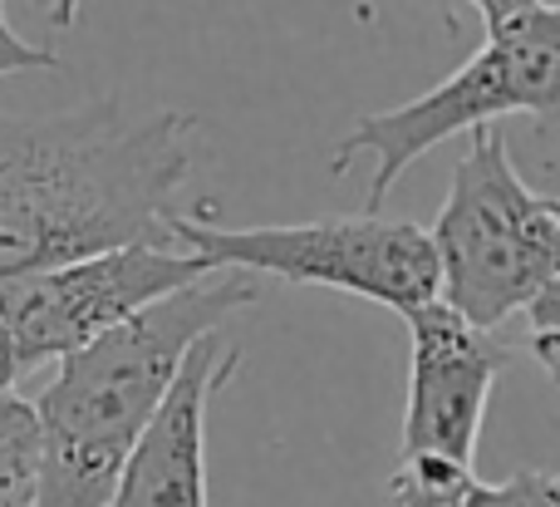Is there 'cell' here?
<instances>
[{"instance_id": "cell-1", "label": "cell", "mask_w": 560, "mask_h": 507, "mask_svg": "<svg viewBox=\"0 0 560 507\" xmlns=\"http://www.w3.org/2000/svg\"><path fill=\"white\" fill-rule=\"evenodd\" d=\"M192 128L177 108L128 118L118 99L35 124L0 114V286L104 246H183L173 217Z\"/></svg>"}, {"instance_id": "cell-2", "label": "cell", "mask_w": 560, "mask_h": 507, "mask_svg": "<svg viewBox=\"0 0 560 507\" xmlns=\"http://www.w3.org/2000/svg\"><path fill=\"white\" fill-rule=\"evenodd\" d=\"M261 301L246 266H217L192 286L153 301L65 355L55 380L35 394L39 414V507H108L128 459L163 414L197 341L217 335L236 311Z\"/></svg>"}, {"instance_id": "cell-3", "label": "cell", "mask_w": 560, "mask_h": 507, "mask_svg": "<svg viewBox=\"0 0 560 507\" xmlns=\"http://www.w3.org/2000/svg\"><path fill=\"white\" fill-rule=\"evenodd\" d=\"M506 114H560V5H541L487 30V45L453 69L443 84L398 108L364 114L329 153V173L345 177L359 158H374L364 207H384L394 183L457 134L487 128Z\"/></svg>"}, {"instance_id": "cell-4", "label": "cell", "mask_w": 560, "mask_h": 507, "mask_svg": "<svg viewBox=\"0 0 560 507\" xmlns=\"http://www.w3.org/2000/svg\"><path fill=\"white\" fill-rule=\"evenodd\" d=\"M173 232L217 266H246L285 286H325L394 315H413L443 296V256L433 232L408 217H384L378 207H364L354 217L226 227L217 222V203H202L192 212H177Z\"/></svg>"}, {"instance_id": "cell-5", "label": "cell", "mask_w": 560, "mask_h": 507, "mask_svg": "<svg viewBox=\"0 0 560 507\" xmlns=\"http://www.w3.org/2000/svg\"><path fill=\"white\" fill-rule=\"evenodd\" d=\"M433 242L443 256V301L482 331L526 311L560 272L556 197L526 187L492 124L472 128V143L457 158Z\"/></svg>"}, {"instance_id": "cell-6", "label": "cell", "mask_w": 560, "mask_h": 507, "mask_svg": "<svg viewBox=\"0 0 560 507\" xmlns=\"http://www.w3.org/2000/svg\"><path fill=\"white\" fill-rule=\"evenodd\" d=\"M408 321V404L398 469L388 473L394 507H463L477 483V439L497 375L512 350L472 325L443 296Z\"/></svg>"}, {"instance_id": "cell-7", "label": "cell", "mask_w": 560, "mask_h": 507, "mask_svg": "<svg viewBox=\"0 0 560 507\" xmlns=\"http://www.w3.org/2000/svg\"><path fill=\"white\" fill-rule=\"evenodd\" d=\"M207 272H217V262L192 246H104V252L5 281L0 286V315L15 331L20 365L39 370V365H59L65 355L84 350L89 341L133 321L138 311L173 296L177 286H192Z\"/></svg>"}, {"instance_id": "cell-8", "label": "cell", "mask_w": 560, "mask_h": 507, "mask_svg": "<svg viewBox=\"0 0 560 507\" xmlns=\"http://www.w3.org/2000/svg\"><path fill=\"white\" fill-rule=\"evenodd\" d=\"M236 365L242 345H226L222 331L197 341L108 507H207V410L232 384Z\"/></svg>"}, {"instance_id": "cell-9", "label": "cell", "mask_w": 560, "mask_h": 507, "mask_svg": "<svg viewBox=\"0 0 560 507\" xmlns=\"http://www.w3.org/2000/svg\"><path fill=\"white\" fill-rule=\"evenodd\" d=\"M0 507H39V414L20 394H0Z\"/></svg>"}, {"instance_id": "cell-10", "label": "cell", "mask_w": 560, "mask_h": 507, "mask_svg": "<svg viewBox=\"0 0 560 507\" xmlns=\"http://www.w3.org/2000/svg\"><path fill=\"white\" fill-rule=\"evenodd\" d=\"M463 507H560V479L551 473L522 469L502 483H472V493L463 498Z\"/></svg>"}, {"instance_id": "cell-11", "label": "cell", "mask_w": 560, "mask_h": 507, "mask_svg": "<svg viewBox=\"0 0 560 507\" xmlns=\"http://www.w3.org/2000/svg\"><path fill=\"white\" fill-rule=\"evenodd\" d=\"M526 321H532V355H536V365L551 375V384L560 390V272L541 286V296L526 306Z\"/></svg>"}, {"instance_id": "cell-12", "label": "cell", "mask_w": 560, "mask_h": 507, "mask_svg": "<svg viewBox=\"0 0 560 507\" xmlns=\"http://www.w3.org/2000/svg\"><path fill=\"white\" fill-rule=\"evenodd\" d=\"M30 69H65V59L55 55V49L45 45H30L25 35H15V25L5 20V10H0V79L10 74H30Z\"/></svg>"}, {"instance_id": "cell-13", "label": "cell", "mask_w": 560, "mask_h": 507, "mask_svg": "<svg viewBox=\"0 0 560 507\" xmlns=\"http://www.w3.org/2000/svg\"><path fill=\"white\" fill-rule=\"evenodd\" d=\"M20 375H25V365H20V350H15V331H10V321L0 315V394H5Z\"/></svg>"}, {"instance_id": "cell-14", "label": "cell", "mask_w": 560, "mask_h": 507, "mask_svg": "<svg viewBox=\"0 0 560 507\" xmlns=\"http://www.w3.org/2000/svg\"><path fill=\"white\" fill-rule=\"evenodd\" d=\"M467 5H472L477 15L487 20V30H492V25H502V20H512V15H522V10H532L536 0H467Z\"/></svg>"}, {"instance_id": "cell-15", "label": "cell", "mask_w": 560, "mask_h": 507, "mask_svg": "<svg viewBox=\"0 0 560 507\" xmlns=\"http://www.w3.org/2000/svg\"><path fill=\"white\" fill-rule=\"evenodd\" d=\"M69 15H74V0H59V15H55V25H69Z\"/></svg>"}, {"instance_id": "cell-16", "label": "cell", "mask_w": 560, "mask_h": 507, "mask_svg": "<svg viewBox=\"0 0 560 507\" xmlns=\"http://www.w3.org/2000/svg\"><path fill=\"white\" fill-rule=\"evenodd\" d=\"M556 212H560V197H556Z\"/></svg>"}]
</instances>
